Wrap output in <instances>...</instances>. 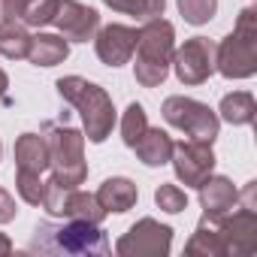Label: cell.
<instances>
[{
    "label": "cell",
    "mask_w": 257,
    "mask_h": 257,
    "mask_svg": "<svg viewBox=\"0 0 257 257\" xmlns=\"http://www.w3.org/2000/svg\"><path fill=\"white\" fill-rule=\"evenodd\" d=\"M0 152H4V146H0Z\"/></svg>",
    "instance_id": "d6a6232c"
},
{
    "label": "cell",
    "mask_w": 257,
    "mask_h": 257,
    "mask_svg": "<svg viewBox=\"0 0 257 257\" xmlns=\"http://www.w3.org/2000/svg\"><path fill=\"white\" fill-rule=\"evenodd\" d=\"M164 10H167V0H134L127 16H134L140 22H152V19H161Z\"/></svg>",
    "instance_id": "4316f807"
},
{
    "label": "cell",
    "mask_w": 257,
    "mask_h": 257,
    "mask_svg": "<svg viewBox=\"0 0 257 257\" xmlns=\"http://www.w3.org/2000/svg\"><path fill=\"white\" fill-rule=\"evenodd\" d=\"M67 55H70V43L61 34H37L31 40L28 61L34 67H58L67 61Z\"/></svg>",
    "instance_id": "ac0fdd59"
},
{
    "label": "cell",
    "mask_w": 257,
    "mask_h": 257,
    "mask_svg": "<svg viewBox=\"0 0 257 257\" xmlns=\"http://www.w3.org/2000/svg\"><path fill=\"white\" fill-rule=\"evenodd\" d=\"M43 206L52 218H70V221H88V224H100L109 212L100 206L97 194H85L79 188H64L58 182H46V194H43Z\"/></svg>",
    "instance_id": "52a82bcc"
},
{
    "label": "cell",
    "mask_w": 257,
    "mask_h": 257,
    "mask_svg": "<svg viewBox=\"0 0 257 257\" xmlns=\"http://www.w3.org/2000/svg\"><path fill=\"white\" fill-rule=\"evenodd\" d=\"M13 155H16L19 173L43 176L49 170V146H46V137H40V134H22L16 140Z\"/></svg>",
    "instance_id": "9a60e30c"
},
{
    "label": "cell",
    "mask_w": 257,
    "mask_h": 257,
    "mask_svg": "<svg viewBox=\"0 0 257 257\" xmlns=\"http://www.w3.org/2000/svg\"><path fill=\"white\" fill-rule=\"evenodd\" d=\"M173 170H176V179L188 188H197L212 170H215V152H212V143H197V140H188V143H173V158H170Z\"/></svg>",
    "instance_id": "8fae6325"
},
{
    "label": "cell",
    "mask_w": 257,
    "mask_h": 257,
    "mask_svg": "<svg viewBox=\"0 0 257 257\" xmlns=\"http://www.w3.org/2000/svg\"><path fill=\"white\" fill-rule=\"evenodd\" d=\"M134 152L146 167H164L173 158V140H170L167 131H161V127H146V134L137 140Z\"/></svg>",
    "instance_id": "e0dca14e"
},
{
    "label": "cell",
    "mask_w": 257,
    "mask_h": 257,
    "mask_svg": "<svg viewBox=\"0 0 257 257\" xmlns=\"http://www.w3.org/2000/svg\"><path fill=\"white\" fill-rule=\"evenodd\" d=\"M16 215H19V209H16V200H13V194L0 188V224H10V221H16Z\"/></svg>",
    "instance_id": "83f0119b"
},
{
    "label": "cell",
    "mask_w": 257,
    "mask_h": 257,
    "mask_svg": "<svg viewBox=\"0 0 257 257\" xmlns=\"http://www.w3.org/2000/svg\"><path fill=\"white\" fill-rule=\"evenodd\" d=\"M97 200H100V206H103L106 212L121 215V212H131V209L137 206L140 191H137V185H134L131 179L112 176V179H106V182L97 188Z\"/></svg>",
    "instance_id": "2e32d148"
},
{
    "label": "cell",
    "mask_w": 257,
    "mask_h": 257,
    "mask_svg": "<svg viewBox=\"0 0 257 257\" xmlns=\"http://www.w3.org/2000/svg\"><path fill=\"white\" fill-rule=\"evenodd\" d=\"M170 248H173V227L155 218H140L115 245L121 257H164L170 254Z\"/></svg>",
    "instance_id": "9c48e42d"
},
{
    "label": "cell",
    "mask_w": 257,
    "mask_h": 257,
    "mask_svg": "<svg viewBox=\"0 0 257 257\" xmlns=\"http://www.w3.org/2000/svg\"><path fill=\"white\" fill-rule=\"evenodd\" d=\"M215 70L224 79H248L257 73V10L245 7L233 34L215 46Z\"/></svg>",
    "instance_id": "5b68a950"
},
{
    "label": "cell",
    "mask_w": 257,
    "mask_h": 257,
    "mask_svg": "<svg viewBox=\"0 0 257 257\" xmlns=\"http://www.w3.org/2000/svg\"><path fill=\"white\" fill-rule=\"evenodd\" d=\"M185 254H188V257H224V248H221L215 221L203 218V221L197 224L194 236H191L188 245H185Z\"/></svg>",
    "instance_id": "44dd1931"
},
{
    "label": "cell",
    "mask_w": 257,
    "mask_h": 257,
    "mask_svg": "<svg viewBox=\"0 0 257 257\" xmlns=\"http://www.w3.org/2000/svg\"><path fill=\"white\" fill-rule=\"evenodd\" d=\"M103 4L112 7L115 13H124V16H127V13H131V7H134V0H103Z\"/></svg>",
    "instance_id": "f546056e"
},
{
    "label": "cell",
    "mask_w": 257,
    "mask_h": 257,
    "mask_svg": "<svg viewBox=\"0 0 257 257\" xmlns=\"http://www.w3.org/2000/svg\"><path fill=\"white\" fill-rule=\"evenodd\" d=\"M16 191L28 206H40L43 194H46V182L43 176H31V173H16Z\"/></svg>",
    "instance_id": "484cf974"
},
{
    "label": "cell",
    "mask_w": 257,
    "mask_h": 257,
    "mask_svg": "<svg viewBox=\"0 0 257 257\" xmlns=\"http://www.w3.org/2000/svg\"><path fill=\"white\" fill-rule=\"evenodd\" d=\"M7 88H10V79H7V73H4V70H0V100H4Z\"/></svg>",
    "instance_id": "1f68e13d"
},
{
    "label": "cell",
    "mask_w": 257,
    "mask_h": 257,
    "mask_svg": "<svg viewBox=\"0 0 257 257\" xmlns=\"http://www.w3.org/2000/svg\"><path fill=\"white\" fill-rule=\"evenodd\" d=\"M55 88H58L61 100L76 106V112L82 118V127H85V140L94 143V146L106 143V137L112 134V127H115L112 97L100 85H94V82H88L82 76H64V79L55 82Z\"/></svg>",
    "instance_id": "7a4b0ae2"
},
{
    "label": "cell",
    "mask_w": 257,
    "mask_h": 257,
    "mask_svg": "<svg viewBox=\"0 0 257 257\" xmlns=\"http://www.w3.org/2000/svg\"><path fill=\"white\" fill-rule=\"evenodd\" d=\"M224 257H248L257 251V209L254 206H233L224 218L215 221Z\"/></svg>",
    "instance_id": "ba28073f"
},
{
    "label": "cell",
    "mask_w": 257,
    "mask_h": 257,
    "mask_svg": "<svg viewBox=\"0 0 257 257\" xmlns=\"http://www.w3.org/2000/svg\"><path fill=\"white\" fill-rule=\"evenodd\" d=\"M31 0H0V16L4 19H22Z\"/></svg>",
    "instance_id": "f1b7e54d"
},
{
    "label": "cell",
    "mask_w": 257,
    "mask_h": 257,
    "mask_svg": "<svg viewBox=\"0 0 257 257\" xmlns=\"http://www.w3.org/2000/svg\"><path fill=\"white\" fill-rule=\"evenodd\" d=\"M155 203H158V209H164L167 215H179V212L188 209V194H185L179 185H161V188L155 191Z\"/></svg>",
    "instance_id": "d4e9b609"
},
{
    "label": "cell",
    "mask_w": 257,
    "mask_h": 257,
    "mask_svg": "<svg viewBox=\"0 0 257 257\" xmlns=\"http://www.w3.org/2000/svg\"><path fill=\"white\" fill-rule=\"evenodd\" d=\"M7 254H13V242L7 233H0V257H7Z\"/></svg>",
    "instance_id": "4dcf8cb0"
},
{
    "label": "cell",
    "mask_w": 257,
    "mask_h": 257,
    "mask_svg": "<svg viewBox=\"0 0 257 257\" xmlns=\"http://www.w3.org/2000/svg\"><path fill=\"white\" fill-rule=\"evenodd\" d=\"M173 52H176V31L167 19H152L143 22L140 40H137V64H134V76L143 88H158L164 85V79L170 76V64H173Z\"/></svg>",
    "instance_id": "3957f363"
},
{
    "label": "cell",
    "mask_w": 257,
    "mask_h": 257,
    "mask_svg": "<svg viewBox=\"0 0 257 257\" xmlns=\"http://www.w3.org/2000/svg\"><path fill=\"white\" fill-rule=\"evenodd\" d=\"M182 85H203L215 73V43L209 37H191L173 52L170 64Z\"/></svg>",
    "instance_id": "30bf717a"
},
{
    "label": "cell",
    "mask_w": 257,
    "mask_h": 257,
    "mask_svg": "<svg viewBox=\"0 0 257 257\" xmlns=\"http://www.w3.org/2000/svg\"><path fill=\"white\" fill-rule=\"evenodd\" d=\"M43 137L49 146V167H52V182L64 188H79L88 179V164H85V134L67 121H46Z\"/></svg>",
    "instance_id": "277c9868"
},
{
    "label": "cell",
    "mask_w": 257,
    "mask_h": 257,
    "mask_svg": "<svg viewBox=\"0 0 257 257\" xmlns=\"http://www.w3.org/2000/svg\"><path fill=\"white\" fill-rule=\"evenodd\" d=\"M188 25H209L218 13V0H176Z\"/></svg>",
    "instance_id": "603a6c76"
},
{
    "label": "cell",
    "mask_w": 257,
    "mask_h": 257,
    "mask_svg": "<svg viewBox=\"0 0 257 257\" xmlns=\"http://www.w3.org/2000/svg\"><path fill=\"white\" fill-rule=\"evenodd\" d=\"M218 112H221L218 118H224L227 124L242 127V124H251V121H254L257 103H254V97H251L248 91H233V94H227V97L221 100Z\"/></svg>",
    "instance_id": "ffe728a7"
},
{
    "label": "cell",
    "mask_w": 257,
    "mask_h": 257,
    "mask_svg": "<svg viewBox=\"0 0 257 257\" xmlns=\"http://www.w3.org/2000/svg\"><path fill=\"white\" fill-rule=\"evenodd\" d=\"M146 127H149V115L143 109V103H131L124 109V118H121V140L127 149H134L137 140L146 134Z\"/></svg>",
    "instance_id": "7402d4cb"
},
{
    "label": "cell",
    "mask_w": 257,
    "mask_h": 257,
    "mask_svg": "<svg viewBox=\"0 0 257 257\" xmlns=\"http://www.w3.org/2000/svg\"><path fill=\"white\" fill-rule=\"evenodd\" d=\"M161 112H164L167 124H173L176 131L188 134V137L197 140V143H215V137H218L221 118H218L206 103H200V100H194V97H182V94L167 97Z\"/></svg>",
    "instance_id": "8992f818"
},
{
    "label": "cell",
    "mask_w": 257,
    "mask_h": 257,
    "mask_svg": "<svg viewBox=\"0 0 257 257\" xmlns=\"http://www.w3.org/2000/svg\"><path fill=\"white\" fill-rule=\"evenodd\" d=\"M137 40H140V31L137 28H127V25H106L94 34V49H97V58L106 64V67H121L134 58V49H137Z\"/></svg>",
    "instance_id": "4fadbf2b"
},
{
    "label": "cell",
    "mask_w": 257,
    "mask_h": 257,
    "mask_svg": "<svg viewBox=\"0 0 257 257\" xmlns=\"http://www.w3.org/2000/svg\"><path fill=\"white\" fill-rule=\"evenodd\" d=\"M31 31L19 19H4L0 22V55L10 61H22L31 52Z\"/></svg>",
    "instance_id": "d6986e66"
},
{
    "label": "cell",
    "mask_w": 257,
    "mask_h": 257,
    "mask_svg": "<svg viewBox=\"0 0 257 257\" xmlns=\"http://www.w3.org/2000/svg\"><path fill=\"white\" fill-rule=\"evenodd\" d=\"M31 254H64V257H94L109 251V239L97 224L70 221L67 224H37L34 239L28 245Z\"/></svg>",
    "instance_id": "6da1fadb"
},
{
    "label": "cell",
    "mask_w": 257,
    "mask_h": 257,
    "mask_svg": "<svg viewBox=\"0 0 257 257\" xmlns=\"http://www.w3.org/2000/svg\"><path fill=\"white\" fill-rule=\"evenodd\" d=\"M58 4H61V0H31L28 10H25V16H22V22L28 28H46V25L55 22Z\"/></svg>",
    "instance_id": "cb8c5ba5"
},
{
    "label": "cell",
    "mask_w": 257,
    "mask_h": 257,
    "mask_svg": "<svg viewBox=\"0 0 257 257\" xmlns=\"http://www.w3.org/2000/svg\"><path fill=\"white\" fill-rule=\"evenodd\" d=\"M197 191H200L203 218H209V221L224 218V215L236 206V194H239L227 176H212V173H209V176L197 185Z\"/></svg>",
    "instance_id": "5bb4252c"
},
{
    "label": "cell",
    "mask_w": 257,
    "mask_h": 257,
    "mask_svg": "<svg viewBox=\"0 0 257 257\" xmlns=\"http://www.w3.org/2000/svg\"><path fill=\"white\" fill-rule=\"evenodd\" d=\"M52 25L61 31V37L67 43H88L100 31V16H97V10L79 4V0H61Z\"/></svg>",
    "instance_id": "7c38bea8"
}]
</instances>
